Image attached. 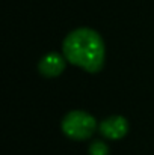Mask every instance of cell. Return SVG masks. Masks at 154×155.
<instances>
[{
    "label": "cell",
    "mask_w": 154,
    "mask_h": 155,
    "mask_svg": "<svg viewBox=\"0 0 154 155\" xmlns=\"http://www.w3.org/2000/svg\"><path fill=\"white\" fill-rule=\"evenodd\" d=\"M62 51L68 62L88 72H100L104 66L106 48L103 38L89 27L70 32L63 39Z\"/></svg>",
    "instance_id": "cell-1"
},
{
    "label": "cell",
    "mask_w": 154,
    "mask_h": 155,
    "mask_svg": "<svg viewBox=\"0 0 154 155\" xmlns=\"http://www.w3.org/2000/svg\"><path fill=\"white\" fill-rule=\"evenodd\" d=\"M60 128L63 134L73 140H86L97 130V120L83 110H73L62 119Z\"/></svg>",
    "instance_id": "cell-2"
},
{
    "label": "cell",
    "mask_w": 154,
    "mask_h": 155,
    "mask_svg": "<svg viewBox=\"0 0 154 155\" xmlns=\"http://www.w3.org/2000/svg\"><path fill=\"white\" fill-rule=\"evenodd\" d=\"M98 131L106 139L119 140L128 133V122L124 116H109L98 125Z\"/></svg>",
    "instance_id": "cell-3"
},
{
    "label": "cell",
    "mask_w": 154,
    "mask_h": 155,
    "mask_svg": "<svg viewBox=\"0 0 154 155\" xmlns=\"http://www.w3.org/2000/svg\"><path fill=\"white\" fill-rule=\"evenodd\" d=\"M65 69V60L59 53H49L46 54L39 63H38V71L41 72V75L47 77V78H53L57 77L63 72Z\"/></svg>",
    "instance_id": "cell-4"
},
{
    "label": "cell",
    "mask_w": 154,
    "mask_h": 155,
    "mask_svg": "<svg viewBox=\"0 0 154 155\" xmlns=\"http://www.w3.org/2000/svg\"><path fill=\"white\" fill-rule=\"evenodd\" d=\"M89 155H109V146L101 140L92 142L89 146Z\"/></svg>",
    "instance_id": "cell-5"
}]
</instances>
